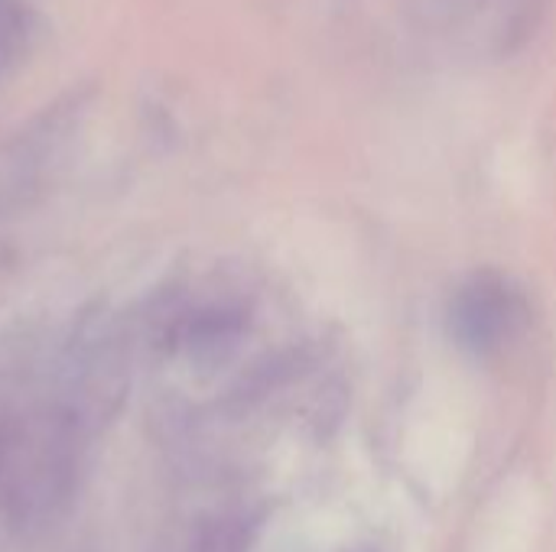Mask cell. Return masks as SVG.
I'll list each match as a JSON object with an SVG mask.
<instances>
[{
	"instance_id": "obj_1",
	"label": "cell",
	"mask_w": 556,
	"mask_h": 552,
	"mask_svg": "<svg viewBox=\"0 0 556 552\" xmlns=\"http://www.w3.org/2000/svg\"><path fill=\"white\" fill-rule=\"evenodd\" d=\"M450 329L466 351H495L511 329V299L505 283L495 277L469 280L450 306Z\"/></svg>"
},
{
	"instance_id": "obj_2",
	"label": "cell",
	"mask_w": 556,
	"mask_h": 552,
	"mask_svg": "<svg viewBox=\"0 0 556 552\" xmlns=\"http://www.w3.org/2000/svg\"><path fill=\"white\" fill-rule=\"evenodd\" d=\"M362 552H375V550H362Z\"/></svg>"
}]
</instances>
